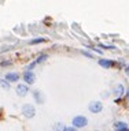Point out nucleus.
<instances>
[{"instance_id": "nucleus-10", "label": "nucleus", "mask_w": 129, "mask_h": 131, "mask_svg": "<svg viewBox=\"0 0 129 131\" xmlns=\"http://www.w3.org/2000/svg\"><path fill=\"white\" fill-rule=\"evenodd\" d=\"M33 96H35L36 102H39V104H43V102H44V100L41 98V94L39 93V90H35V92H33Z\"/></svg>"}, {"instance_id": "nucleus-5", "label": "nucleus", "mask_w": 129, "mask_h": 131, "mask_svg": "<svg viewBox=\"0 0 129 131\" xmlns=\"http://www.w3.org/2000/svg\"><path fill=\"white\" fill-rule=\"evenodd\" d=\"M15 90H16V94H18V96L23 97V96H26V94H28L29 88H28L26 85H18V86L15 88Z\"/></svg>"}, {"instance_id": "nucleus-2", "label": "nucleus", "mask_w": 129, "mask_h": 131, "mask_svg": "<svg viewBox=\"0 0 129 131\" xmlns=\"http://www.w3.org/2000/svg\"><path fill=\"white\" fill-rule=\"evenodd\" d=\"M22 113H23L25 117L32 119V117H35V115H36V109L32 104H25V105H22Z\"/></svg>"}, {"instance_id": "nucleus-8", "label": "nucleus", "mask_w": 129, "mask_h": 131, "mask_svg": "<svg viewBox=\"0 0 129 131\" xmlns=\"http://www.w3.org/2000/svg\"><path fill=\"white\" fill-rule=\"evenodd\" d=\"M114 128L115 130H121V131H126V130H129V126L126 124V123L117 122V123H114Z\"/></svg>"}, {"instance_id": "nucleus-9", "label": "nucleus", "mask_w": 129, "mask_h": 131, "mask_svg": "<svg viewBox=\"0 0 129 131\" xmlns=\"http://www.w3.org/2000/svg\"><path fill=\"white\" fill-rule=\"evenodd\" d=\"M122 93H124V86L122 85H118L117 88L114 89V94H115V97H117L115 100H119V97L122 96Z\"/></svg>"}, {"instance_id": "nucleus-4", "label": "nucleus", "mask_w": 129, "mask_h": 131, "mask_svg": "<svg viewBox=\"0 0 129 131\" xmlns=\"http://www.w3.org/2000/svg\"><path fill=\"white\" fill-rule=\"evenodd\" d=\"M23 81H25V83L26 85H33L35 83V81H36V77H35V74H33L30 70H26V72L23 74Z\"/></svg>"}, {"instance_id": "nucleus-11", "label": "nucleus", "mask_w": 129, "mask_h": 131, "mask_svg": "<svg viewBox=\"0 0 129 131\" xmlns=\"http://www.w3.org/2000/svg\"><path fill=\"white\" fill-rule=\"evenodd\" d=\"M45 41H47V38H43V37H39V38H33L30 42V45H36V44H40V42H45Z\"/></svg>"}, {"instance_id": "nucleus-6", "label": "nucleus", "mask_w": 129, "mask_h": 131, "mask_svg": "<svg viewBox=\"0 0 129 131\" xmlns=\"http://www.w3.org/2000/svg\"><path fill=\"white\" fill-rule=\"evenodd\" d=\"M19 78L21 77L18 75V72H7L6 77H4V79H7L8 82H18Z\"/></svg>"}, {"instance_id": "nucleus-12", "label": "nucleus", "mask_w": 129, "mask_h": 131, "mask_svg": "<svg viewBox=\"0 0 129 131\" xmlns=\"http://www.w3.org/2000/svg\"><path fill=\"white\" fill-rule=\"evenodd\" d=\"M0 86L4 89V90H8L10 89V82H8L7 79H4V81H0Z\"/></svg>"}, {"instance_id": "nucleus-13", "label": "nucleus", "mask_w": 129, "mask_h": 131, "mask_svg": "<svg viewBox=\"0 0 129 131\" xmlns=\"http://www.w3.org/2000/svg\"><path fill=\"white\" fill-rule=\"evenodd\" d=\"M47 57H48V55H45V53H44V55H41V56H39V57L36 59L37 64H40V63H43V61H45V60H47Z\"/></svg>"}, {"instance_id": "nucleus-15", "label": "nucleus", "mask_w": 129, "mask_h": 131, "mask_svg": "<svg viewBox=\"0 0 129 131\" xmlns=\"http://www.w3.org/2000/svg\"><path fill=\"white\" fill-rule=\"evenodd\" d=\"M36 64H37V61H36V60H35V61H32V63L28 66V68H26V70H30V71H32V70L36 67Z\"/></svg>"}, {"instance_id": "nucleus-16", "label": "nucleus", "mask_w": 129, "mask_h": 131, "mask_svg": "<svg viewBox=\"0 0 129 131\" xmlns=\"http://www.w3.org/2000/svg\"><path fill=\"white\" fill-rule=\"evenodd\" d=\"M82 53H84V55H85L87 57H93V56H92V55H91V53H89V52H82Z\"/></svg>"}, {"instance_id": "nucleus-17", "label": "nucleus", "mask_w": 129, "mask_h": 131, "mask_svg": "<svg viewBox=\"0 0 129 131\" xmlns=\"http://www.w3.org/2000/svg\"><path fill=\"white\" fill-rule=\"evenodd\" d=\"M125 72H126V74H128V75H129V66H128V67L125 68Z\"/></svg>"}, {"instance_id": "nucleus-18", "label": "nucleus", "mask_w": 129, "mask_h": 131, "mask_svg": "<svg viewBox=\"0 0 129 131\" xmlns=\"http://www.w3.org/2000/svg\"><path fill=\"white\" fill-rule=\"evenodd\" d=\"M126 97H128V105H129V89H128V94H126Z\"/></svg>"}, {"instance_id": "nucleus-1", "label": "nucleus", "mask_w": 129, "mask_h": 131, "mask_svg": "<svg viewBox=\"0 0 129 131\" xmlns=\"http://www.w3.org/2000/svg\"><path fill=\"white\" fill-rule=\"evenodd\" d=\"M72 124L76 127V128H84V127L88 124V119H87L85 116H74L73 120H72Z\"/></svg>"}, {"instance_id": "nucleus-3", "label": "nucleus", "mask_w": 129, "mask_h": 131, "mask_svg": "<svg viewBox=\"0 0 129 131\" xmlns=\"http://www.w3.org/2000/svg\"><path fill=\"white\" fill-rule=\"evenodd\" d=\"M88 109H89V112H92V113H99L103 111V104L100 101H91L88 104Z\"/></svg>"}, {"instance_id": "nucleus-14", "label": "nucleus", "mask_w": 129, "mask_h": 131, "mask_svg": "<svg viewBox=\"0 0 129 131\" xmlns=\"http://www.w3.org/2000/svg\"><path fill=\"white\" fill-rule=\"evenodd\" d=\"M54 130H66V126L62 124V123H56V124L54 126Z\"/></svg>"}, {"instance_id": "nucleus-7", "label": "nucleus", "mask_w": 129, "mask_h": 131, "mask_svg": "<svg viewBox=\"0 0 129 131\" xmlns=\"http://www.w3.org/2000/svg\"><path fill=\"white\" fill-rule=\"evenodd\" d=\"M99 66H102L103 68H110L114 66V61L113 60H109V59H100L99 60Z\"/></svg>"}]
</instances>
